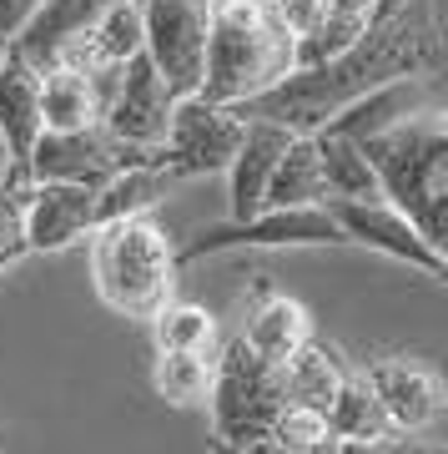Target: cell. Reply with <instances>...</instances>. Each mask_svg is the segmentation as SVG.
Listing matches in <instances>:
<instances>
[{
  "mask_svg": "<svg viewBox=\"0 0 448 454\" xmlns=\"http://www.w3.org/2000/svg\"><path fill=\"white\" fill-rule=\"evenodd\" d=\"M429 71H438V16L423 0H408L388 20H373L368 35L343 56L318 66H292L282 82L237 101L232 112L247 121H277L288 131H318L352 97L398 82V76H429Z\"/></svg>",
  "mask_w": 448,
  "mask_h": 454,
  "instance_id": "cell-1",
  "label": "cell"
},
{
  "mask_svg": "<svg viewBox=\"0 0 448 454\" xmlns=\"http://www.w3.org/2000/svg\"><path fill=\"white\" fill-rule=\"evenodd\" d=\"M363 157L378 172L383 202L408 217L433 247L448 243V116L438 106L368 137Z\"/></svg>",
  "mask_w": 448,
  "mask_h": 454,
  "instance_id": "cell-2",
  "label": "cell"
},
{
  "mask_svg": "<svg viewBox=\"0 0 448 454\" xmlns=\"http://www.w3.org/2000/svg\"><path fill=\"white\" fill-rule=\"evenodd\" d=\"M292 66H297L292 35L282 31L267 0H212L207 56H202V86H197L207 101L237 106L282 82Z\"/></svg>",
  "mask_w": 448,
  "mask_h": 454,
  "instance_id": "cell-3",
  "label": "cell"
},
{
  "mask_svg": "<svg viewBox=\"0 0 448 454\" xmlns=\"http://www.w3.org/2000/svg\"><path fill=\"white\" fill-rule=\"evenodd\" d=\"M91 278L101 303L121 318H151L161 303H172L176 288V247L151 217H121V223L91 227Z\"/></svg>",
  "mask_w": 448,
  "mask_h": 454,
  "instance_id": "cell-4",
  "label": "cell"
},
{
  "mask_svg": "<svg viewBox=\"0 0 448 454\" xmlns=\"http://www.w3.org/2000/svg\"><path fill=\"white\" fill-rule=\"evenodd\" d=\"M212 429L227 444H247V439L267 434L273 419L288 404V379L282 364L262 358L257 348L242 343V333L222 348V358H212Z\"/></svg>",
  "mask_w": 448,
  "mask_h": 454,
  "instance_id": "cell-5",
  "label": "cell"
},
{
  "mask_svg": "<svg viewBox=\"0 0 448 454\" xmlns=\"http://www.w3.org/2000/svg\"><path fill=\"white\" fill-rule=\"evenodd\" d=\"M237 247H343V227L333 223L328 202L313 207H262L252 217H227V223L197 227L176 247V268L212 253H237Z\"/></svg>",
  "mask_w": 448,
  "mask_h": 454,
  "instance_id": "cell-6",
  "label": "cell"
},
{
  "mask_svg": "<svg viewBox=\"0 0 448 454\" xmlns=\"http://www.w3.org/2000/svg\"><path fill=\"white\" fill-rule=\"evenodd\" d=\"M121 167H161V146L116 142L112 131L97 121V127H76V131H41L31 146V162H26V182L101 187Z\"/></svg>",
  "mask_w": 448,
  "mask_h": 454,
  "instance_id": "cell-7",
  "label": "cell"
},
{
  "mask_svg": "<svg viewBox=\"0 0 448 454\" xmlns=\"http://www.w3.org/2000/svg\"><path fill=\"white\" fill-rule=\"evenodd\" d=\"M242 131H247V121H242L232 106L207 101L202 91H187V97H176L166 137H161V167H166L172 177L227 172L232 152L242 146Z\"/></svg>",
  "mask_w": 448,
  "mask_h": 454,
  "instance_id": "cell-8",
  "label": "cell"
},
{
  "mask_svg": "<svg viewBox=\"0 0 448 454\" xmlns=\"http://www.w3.org/2000/svg\"><path fill=\"white\" fill-rule=\"evenodd\" d=\"M176 91L161 82V71L151 66L146 51H136L131 61L116 66V86L106 106H101V127L112 131L116 142H136V146H161L166 121H172Z\"/></svg>",
  "mask_w": 448,
  "mask_h": 454,
  "instance_id": "cell-9",
  "label": "cell"
},
{
  "mask_svg": "<svg viewBox=\"0 0 448 454\" xmlns=\"http://www.w3.org/2000/svg\"><path fill=\"white\" fill-rule=\"evenodd\" d=\"M333 223L343 227V243H358V247H373L383 258H398L408 268H418L423 278H448V262H444V247H433L423 232H418L408 217H403L393 202H328Z\"/></svg>",
  "mask_w": 448,
  "mask_h": 454,
  "instance_id": "cell-10",
  "label": "cell"
},
{
  "mask_svg": "<svg viewBox=\"0 0 448 454\" xmlns=\"http://www.w3.org/2000/svg\"><path fill=\"white\" fill-rule=\"evenodd\" d=\"M368 389L373 399L383 404L388 424H393V434H433L438 424H444V379L413 358H383V364H368Z\"/></svg>",
  "mask_w": 448,
  "mask_h": 454,
  "instance_id": "cell-11",
  "label": "cell"
},
{
  "mask_svg": "<svg viewBox=\"0 0 448 454\" xmlns=\"http://www.w3.org/2000/svg\"><path fill=\"white\" fill-rule=\"evenodd\" d=\"M91 227H97L91 187L81 182H26L20 187V238L31 253H61L91 238Z\"/></svg>",
  "mask_w": 448,
  "mask_h": 454,
  "instance_id": "cell-12",
  "label": "cell"
},
{
  "mask_svg": "<svg viewBox=\"0 0 448 454\" xmlns=\"http://www.w3.org/2000/svg\"><path fill=\"white\" fill-rule=\"evenodd\" d=\"M433 91H438L433 71L429 76H398V82H383V86H373V91H363V97H352L348 106L333 112L318 131H333V137H348V142H368L378 131H388V127H398V121H408V116L438 106Z\"/></svg>",
  "mask_w": 448,
  "mask_h": 454,
  "instance_id": "cell-13",
  "label": "cell"
},
{
  "mask_svg": "<svg viewBox=\"0 0 448 454\" xmlns=\"http://www.w3.org/2000/svg\"><path fill=\"white\" fill-rule=\"evenodd\" d=\"M41 131H46V121H41V71L11 51L5 66H0V137H5V152H11L5 192L26 187V162H31V146Z\"/></svg>",
  "mask_w": 448,
  "mask_h": 454,
  "instance_id": "cell-14",
  "label": "cell"
},
{
  "mask_svg": "<svg viewBox=\"0 0 448 454\" xmlns=\"http://www.w3.org/2000/svg\"><path fill=\"white\" fill-rule=\"evenodd\" d=\"M288 142H292L288 127H277V121H247L242 146L232 152V162H227V217H252V212H262L267 177H273V167H277V157H282Z\"/></svg>",
  "mask_w": 448,
  "mask_h": 454,
  "instance_id": "cell-15",
  "label": "cell"
},
{
  "mask_svg": "<svg viewBox=\"0 0 448 454\" xmlns=\"http://www.w3.org/2000/svg\"><path fill=\"white\" fill-rule=\"evenodd\" d=\"M101 5L106 0H41L31 11V20L20 26V35L11 41V51L26 66H35V71H50L76 35L91 31V20L101 16Z\"/></svg>",
  "mask_w": 448,
  "mask_h": 454,
  "instance_id": "cell-16",
  "label": "cell"
},
{
  "mask_svg": "<svg viewBox=\"0 0 448 454\" xmlns=\"http://www.w3.org/2000/svg\"><path fill=\"white\" fill-rule=\"evenodd\" d=\"M307 339H313V318L288 293H262L247 313V324H242V343L257 348L262 358H273V364H288Z\"/></svg>",
  "mask_w": 448,
  "mask_h": 454,
  "instance_id": "cell-17",
  "label": "cell"
},
{
  "mask_svg": "<svg viewBox=\"0 0 448 454\" xmlns=\"http://www.w3.org/2000/svg\"><path fill=\"white\" fill-rule=\"evenodd\" d=\"M318 142V167H322V202H378V172L363 157V146L333 131H307Z\"/></svg>",
  "mask_w": 448,
  "mask_h": 454,
  "instance_id": "cell-18",
  "label": "cell"
},
{
  "mask_svg": "<svg viewBox=\"0 0 448 454\" xmlns=\"http://www.w3.org/2000/svg\"><path fill=\"white\" fill-rule=\"evenodd\" d=\"M41 121H46V131L97 127L101 121L97 71H76V66H50V71H41Z\"/></svg>",
  "mask_w": 448,
  "mask_h": 454,
  "instance_id": "cell-19",
  "label": "cell"
},
{
  "mask_svg": "<svg viewBox=\"0 0 448 454\" xmlns=\"http://www.w3.org/2000/svg\"><path fill=\"white\" fill-rule=\"evenodd\" d=\"M172 182L176 177L166 172V167H121V172H112L101 187H91V212H97V227L151 212L161 197H166V187H172Z\"/></svg>",
  "mask_w": 448,
  "mask_h": 454,
  "instance_id": "cell-20",
  "label": "cell"
},
{
  "mask_svg": "<svg viewBox=\"0 0 448 454\" xmlns=\"http://www.w3.org/2000/svg\"><path fill=\"white\" fill-rule=\"evenodd\" d=\"M322 202V167H318V142L307 131H292V142L282 146L262 207H313Z\"/></svg>",
  "mask_w": 448,
  "mask_h": 454,
  "instance_id": "cell-21",
  "label": "cell"
},
{
  "mask_svg": "<svg viewBox=\"0 0 448 454\" xmlns=\"http://www.w3.org/2000/svg\"><path fill=\"white\" fill-rule=\"evenodd\" d=\"M368 26H373V16H368L363 0H328V11H322L318 26L292 41V56H297V66L333 61V56H343L348 46H358V41L368 35Z\"/></svg>",
  "mask_w": 448,
  "mask_h": 454,
  "instance_id": "cell-22",
  "label": "cell"
},
{
  "mask_svg": "<svg viewBox=\"0 0 448 454\" xmlns=\"http://www.w3.org/2000/svg\"><path fill=\"white\" fill-rule=\"evenodd\" d=\"M282 379H288V399L292 404H307V409H328V399L337 394V384L348 379V364L337 348L307 339L297 354L282 364Z\"/></svg>",
  "mask_w": 448,
  "mask_h": 454,
  "instance_id": "cell-23",
  "label": "cell"
},
{
  "mask_svg": "<svg viewBox=\"0 0 448 454\" xmlns=\"http://www.w3.org/2000/svg\"><path fill=\"white\" fill-rule=\"evenodd\" d=\"M322 419H328V429L343 439H368V444H378V439H393V424H388L383 404L373 399L368 379L363 373H352L337 384V394L328 399V409H322Z\"/></svg>",
  "mask_w": 448,
  "mask_h": 454,
  "instance_id": "cell-24",
  "label": "cell"
},
{
  "mask_svg": "<svg viewBox=\"0 0 448 454\" xmlns=\"http://www.w3.org/2000/svg\"><path fill=\"white\" fill-rule=\"evenodd\" d=\"M86 46L97 56V66H121L142 51V5L136 0H106L101 16L86 31Z\"/></svg>",
  "mask_w": 448,
  "mask_h": 454,
  "instance_id": "cell-25",
  "label": "cell"
},
{
  "mask_svg": "<svg viewBox=\"0 0 448 454\" xmlns=\"http://www.w3.org/2000/svg\"><path fill=\"white\" fill-rule=\"evenodd\" d=\"M151 389L176 409H197L207 404L212 389V358L207 354H172V348H157V364H151Z\"/></svg>",
  "mask_w": 448,
  "mask_h": 454,
  "instance_id": "cell-26",
  "label": "cell"
},
{
  "mask_svg": "<svg viewBox=\"0 0 448 454\" xmlns=\"http://www.w3.org/2000/svg\"><path fill=\"white\" fill-rule=\"evenodd\" d=\"M146 324H151L157 348H172V354H212V343H217L212 313L197 303H161Z\"/></svg>",
  "mask_w": 448,
  "mask_h": 454,
  "instance_id": "cell-27",
  "label": "cell"
},
{
  "mask_svg": "<svg viewBox=\"0 0 448 454\" xmlns=\"http://www.w3.org/2000/svg\"><path fill=\"white\" fill-rule=\"evenodd\" d=\"M267 434H277L282 444H292L297 454H313L322 439L333 434V429H328V419H322V409H307V404H292V399H288Z\"/></svg>",
  "mask_w": 448,
  "mask_h": 454,
  "instance_id": "cell-28",
  "label": "cell"
},
{
  "mask_svg": "<svg viewBox=\"0 0 448 454\" xmlns=\"http://www.w3.org/2000/svg\"><path fill=\"white\" fill-rule=\"evenodd\" d=\"M20 258H31V247L20 238V187H16V192H0V273L16 268Z\"/></svg>",
  "mask_w": 448,
  "mask_h": 454,
  "instance_id": "cell-29",
  "label": "cell"
},
{
  "mask_svg": "<svg viewBox=\"0 0 448 454\" xmlns=\"http://www.w3.org/2000/svg\"><path fill=\"white\" fill-rule=\"evenodd\" d=\"M267 5H273V16L282 20V31H288L292 41L313 31L322 20V11H328V0H267Z\"/></svg>",
  "mask_w": 448,
  "mask_h": 454,
  "instance_id": "cell-30",
  "label": "cell"
},
{
  "mask_svg": "<svg viewBox=\"0 0 448 454\" xmlns=\"http://www.w3.org/2000/svg\"><path fill=\"white\" fill-rule=\"evenodd\" d=\"M35 5H41V0H0V41H16Z\"/></svg>",
  "mask_w": 448,
  "mask_h": 454,
  "instance_id": "cell-31",
  "label": "cell"
},
{
  "mask_svg": "<svg viewBox=\"0 0 448 454\" xmlns=\"http://www.w3.org/2000/svg\"><path fill=\"white\" fill-rule=\"evenodd\" d=\"M368 454H444V450H433V444H408V439H378V444H368Z\"/></svg>",
  "mask_w": 448,
  "mask_h": 454,
  "instance_id": "cell-32",
  "label": "cell"
},
{
  "mask_svg": "<svg viewBox=\"0 0 448 454\" xmlns=\"http://www.w3.org/2000/svg\"><path fill=\"white\" fill-rule=\"evenodd\" d=\"M242 454H297L292 444H282L277 434H257V439H247V444H237Z\"/></svg>",
  "mask_w": 448,
  "mask_h": 454,
  "instance_id": "cell-33",
  "label": "cell"
},
{
  "mask_svg": "<svg viewBox=\"0 0 448 454\" xmlns=\"http://www.w3.org/2000/svg\"><path fill=\"white\" fill-rule=\"evenodd\" d=\"M408 0H373V20H388L393 11H403Z\"/></svg>",
  "mask_w": 448,
  "mask_h": 454,
  "instance_id": "cell-34",
  "label": "cell"
},
{
  "mask_svg": "<svg viewBox=\"0 0 448 454\" xmlns=\"http://www.w3.org/2000/svg\"><path fill=\"white\" fill-rule=\"evenodd\" d=\"M5 177H11V152H5V137H0V192H5Z\"/></svg>",
  "mask_w": 448,
  "mask_h": 454,
  "instance_id": "cell-35",
  "label": "cell"
},
{
  "mask_svg": "<svg viewBox=\"0 0 448 454\" xmlns=\"http://www.w3.org/2000/svg\"><path fill=\"white\" fill-rule=\"evenodd\" d=\"M212 454H242V450H237V444H227V439L212 434Z\"/></svg>",
  "mask_w": 448,
  "mask_h": 454,
  "instance_id": "cell-36",
  "label": "cell"
},
{
  "mask_svg": "<svg viewBox=\"0 0 448 454\" xmlns=\"http://www.w3.org/2000/svg\"><path fill=\"white\" fill-rule=\"evenodd\" d=\"M5 56H11V41H0V66H5Z\"/></svg>",
  "mask_w": 448,
  "mask_h": 454,
  "instance_id": "cell-37",
  "label": "cell"
},
{
  "mask_svg": "<svg viewBox=\"0 0 448 454\" xmlns=\"http://www.w3.org/2000/svg\"><path fill=\"white\" fill-rule=\"evenodd\" d=\"M363 5H368V16H373V0H363Z\"/></svg>",
  "mask_w": 448,
  "mask_h": 454,
  "instance_id": "cell-38",
  "label": "cell"
}]
</instances>
